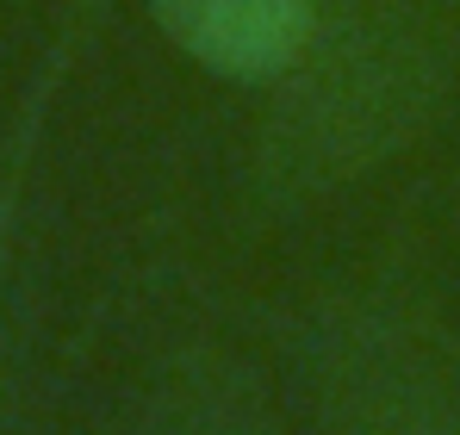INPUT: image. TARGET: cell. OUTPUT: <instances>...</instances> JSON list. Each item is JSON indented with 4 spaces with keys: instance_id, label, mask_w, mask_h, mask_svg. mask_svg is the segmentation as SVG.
I'll return each mask as SVG.
<instances>
[{
    "instance_id": "1",
    "label": "cell",
    "mask_w": 460,
    "mask_h": 435,
    "mask_svg": "<svg viewBox=\"0 0 460 435\" xmlns=\"http://www.w3.org/2000/svg\"><path fill=\"white\" fill-rule=\"evenodd\" d=\"M460 87V0H323L249 125V200L305 218L423 144Z\"/></svg>"
},
{
    "instance_id": "2",
    "label": "cell",
    "mask_w": 460,
    "mask_h": 435,
    "mask_svg": "<svg viewBox=\"0 0 460 435\" xmlns=\"http://www.w3.org/2000/svg\"><path fill=\"white\" fill-rule=\"evenodd\" d=\"M287 349L311 435H460V349L404 280L317 292Z\"/></svg>"
},
{
    "instance_id": "3",
    "label": "cell",
    "mask_w": 460,
    "mask_h": 435,
    "mask_svg": "<svg viewBox=\"0 0 460 435\" xmlns=\"http://www.w3.org/2000/svg\"><path fill=\"white\" fill-rule=\"evenodd\" d=\"M162 44L230 87H274L311 44L323 0H150Z\"/></svg>"
},
{
    "instance_id": "4",
    "label": "cell",
    "mask_w": 460,
    "mask_h": 435,
    "mask_svg": "<svg viewBox=\"0 0 460 435\" xmlns=\"http://www.w3.org/2000/svg\"><path fill=\"white\" fill-rule=\"evenodd\" d=\"M131 435H280L249 361L225 349H193L155 379Z\"/></svg>"
},
{
    "instance_id": "5",
    "label": "cell",
    "mask_w": 460,
    "mask_h": 435,
    "mask_svg": "<svg viewBox=\"0 0 460 435\" xmlns=\"http://www.w3.org/2000/svg\"><path fill=\"white\" fill-rule=\"evenodd\" d=\"M69 44L50 50V63L38 69V81L25 87V106H19V125L6 138V155H0V386H6V274H13V236H19V200H25V168H31V149H38V131H44V112L63 87V69H69Z\"/></svg>"
}]
</instances>
